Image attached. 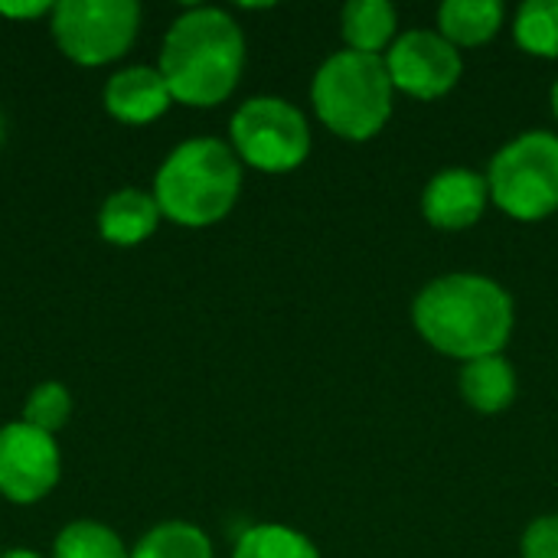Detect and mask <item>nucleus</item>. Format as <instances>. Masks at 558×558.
<instances>
[{
    "label": "nucleus",
    "instance_id": "1",
    "mask_svg": "<svg viewBox=\"0 0 558 558\" xmlns=\"http://www.w3.org/2000/svg\"><path fill=\"white\" fill-rule=\"evenodd\" d=\"M415 330L438 353L471 363L504 353L513 333V298L487 275L454 271L428 281L412 304Z\"/></svg>",
    "mask_w": 558,
    "mask_h": 558
},
{
    "label": "nucleus",
    "instance_id": "2",
    "mask_svg": "<svg viewBox=\"0 0 558 558\" xmlns=\"http://www.w3.org/2000/svg\"><path fill=\"white\" fill-rule=\"evenodd\" d=\"M157 69L173 101L213 108L226 101L242 78L245 36L226 10L193 7L170 23Z\"/></svg>",
    "mask_w": 558,
    "mask_h": 558
},
{
    "label": "nucleus",
    "instance_id": "3",
    "mask_svg": "<svg viewBox=\"0 0 558 558\" xmlns=\"http://www.w3.org/2000/svg\"><path fill=\"white\" fill-rule=\"evenodd\" d=\"M242 193V160L216 137H193L170 150L154 177L160 216L177 226H213L226 219Z\"/></svg>",
    "mask_w": 558,
    "mask_h": 558
},
{
    "label": "nucleus",
    "instance_id": "4",
    "mask_svg": "<svg viewBox=\"0 0 558 558\" xmlns=\"http://www.w3.org/2000/svg\"><path fill=\"white\" fill-rule=\"evenodd\" d=\"M396 85L383 56L340 49L314 75L311 101L317 118L343 141H369L392 118Z\"/></svg>",
    "mask_w": 558,
    "mask_h": 558
},
{
    "label": "nucleus",
    "instance_id": "5",
    "mask_svg": "<svg viewBox=\"0 0 558 558\" xmlns=\"http://www.w3.org/2000/svg\"><path fill=\"white\" fill-rule=\"evenodd\" d=\"M490 199L520 222L558 213V134L526 131L504 144L487 170Z\"/></svg>",
    "mask_w": 558,
    "mask_h": 558
},
{
    "label": "nucleus",
    "instance_id": "6",
    "mask_svg": "<svg viewBox=\"0 0 558 558\" xmlns=\"http://www.w3.org/2000/svg\"><path fill=\"white\" fill-rule=\"evenodd\" d=\"M229 131L235 157L265 173L298 170L311 154L307 118L301 114V108L275 95H258L239 105Z\"/></svg>",
    "mask_w": 558,
    "mask_h": 558
},
{
    "label": "nucleus",
    "instance_id": "7",
    "mask_svg": "<svg viewBox=\"0 0 558 558\" xmlns=\"http://www.w3.org/2000/svg\"><path fill=\"white\" fill-rule=\"evenodd\" d=\"M141 26L134 0H62L52 7V39L78 65L121 59Z\"/></svg>",
    "mask_w": 558,
    "mask_h": 558
},
{
    "label": "nucleus",
    "instance_id": "8",
    "mask_svg": "<svg viewBox=\"0 0 558 558\" xmlns=\"http://www.w3.org/2000/svg\"><path fill=\"white\" fill-rule=\"evenodd\" d=\"M383 59L396 92L422 101L448 95L464 72L458 46H451L438 29H405L396 36Z\"/></svg>",
    "mask_w": 558,
    "mask_h": 558
},
{
    "label": "nucleus",
    "instance_id": "9",
    "mask_svg": "<svg viewBox=\"0 0 558 558\" xmlns=\"http://www.w3.org/2000/svg\"><path fill=\"white\" fill-rule=\"evenodd\" d=\"M62 458L52 435L10 422L0 428V494L10 504H36L59 484Z\"/></svg>",
    "mask_w": 558,
    "mask_h": 558
},
{
    "label": "nucleus",
    "instance_id": "10",
    "mask_svg": "<svg viewBox=\"0 0 558 558\" xmlns=\"http://www.w3.org/2000/svg\"><path fill=\"white\" fill-rule=\"evenodd\" d=\"M490 199L487 177L468 167H448L435 173L422 193V216L441 232H461L481 222Z\"/></svg>",
    "mask_w": 558,
    "mask_h": 558
},
{
    "label": "nucleus",
    "instance_id": "11",
    "mask_svg": "<svg viewBox=\"0 0 558 558\" xmlns=\"http://www.w3.org/2000/svg\"><path fill=\"white\" fill-rule=\"evenodd\" d=\"M170 101L173 95L160 69L150 65H128L114 72L105 85V108L124 124H150L170 108Z\"/></svg>",
    "mask_w": 558,
    "mask_h": 558
},
{
    "label": "nucleus",
    "instance_id": "12",
    "mask_svg": "<svg viewBox=\"0 0 558 558\" xmlns=\"http://www.w3.org/2000/svg\"><path fill=\"white\" fill-rule=\"evenodd\" d=\"M157 222H160V206L154 193L134 186L111 193L98 213V232L111 245H141L144 239L154 235Z\"/></svg>",
    "mask_w": 558,
    "mask_h": 558
},
{
    "label": "nucleus",
    "instance_id": "13",
    "mask_svg": "<svg viewBox=\"0 0 558 558\" xmlns=\"http://www.w3.org/2000/svg\"><path fill=\"white\" fill-rule=\"evenodd\" d=\"M458 386H461L464 402L474 412L497 415V412L510 409L517 399V369L504 353L481 356V360H471L461 366Z\"/></svg>",
    "mask_w": 558,
    "mask_h": 558
},
{
    "label": "nucleus",
    "instance_id": "14",
    "mask_svg": "<svg viewBox=\"0 0 558 558\" xmlns=\"http://www.w3.org/2000/svg\"><path fill=\"white\" fill-rule=\"evenodd\" d=\"M399 16L389 0H353L340 10V33L347 49L379 56L396 43Z\"/></svg>",
    "mask_w": 558,
    "mask_h": 558
},
{
    "label": "nucleus",
    "instance_id": "15",
    "mask_svg": "<svg viewBox=\"0 0 558 558\" xmlns=\"http://www.w3.org/2000/svg\"><path fill=\"white\" fill-rule=\"evenodd\" d=\"M504 26L500 0H445L438 10V33L451 46H484Z\"/></svg>",
    "mask_w": 558,
    "mask_h": 558
},
{
    "label": "nucleus",
    "instance_id": "16",
    "mask_svg": "<svg viewBox=\"0 0 558 558\" xmlns=\"http://www.w3.org/2000/svg\"><path fill=\"white\" fill-rule=\"evenodd\" d=\"M131 558H213V543L199 526L170 520L154 526L134 546Z\"/></svg>",
    "mask_w": 558,
    "mask_h": 558
},
{
    "label": "nucleus",
    "instance_id": "17",
    "mask_svg": "<svg viewBox=\"0 0 558 558\" xmlns=\"http://www.w3.org/2000/svg\"><path fill=\"white\" fill-rule=\"evenodd\" d=\"M232 558H320V553L298 530L278 523H258L239 536Z\"/></svg>",
    "mask_w": 558,
    "mask_h": 558
},
{
    "label": "nucleus",
    "instance_id": "18",
    "mask_svg": "<svg viewBox=\"0 0 558 558\" xmlns=\"http://www.w3.org/2000/svg\"><path fill=\"white\" fill-rule=\"evenodd\" d=\"M513 36L520 49L558 59V0H526L513 16Z\"/></svg>",
    "mask_w": 558,
    "mask_h": 558
},
{
    "label": "nucleus",
    "instance_id": "19",
    "mask_svg": "<svg viewBox=\"0 0 558 558\" xmlns=\"http://www.w3.org/2000/svg\"><path fill=\"white\" fill-rule=\"evenodd\" d=\"M52 558H131L114 530L95 520H75L56 536Z\"/></svg>",
    "mask_w": 558,
    "mask_h": 558
},
{
    "label": "nucleus",
    "instance_id": "20",
    "mask_svg": "<svg viewBox=\"0 0 558 558\" xmlns=\"http://www.w3.org/2000/svg\"><path fill=\"white\" fill-rule=\"evenodd\" d=\"M69 415H72V396H69V389L62 383H39L29 392L20 422L39 428L46 435H56L69 422Z\"/></svg>",
    "mask_w": 558,
    "mask_h": 558
},
{
    "label": "nucleus",
    "instance_id": "21",
    "mask_svg": "<svg viewBox=\"0 0 558 558\" xmlns=\"http://www.w3.org/2000/svg\"><path fill=\"white\" fill-rule=\"evenodd\" d=\"M520 553L523 558H558V517L533 520L523 533Z\"/></svg>",
    "mask_w": 558,
    "mask_h": 558
},
{
    "label": "nucleus",
    "instance_id": "22",
    "mask_svg": "<svg viewBox=\"0 0 558 558\" xmlns=\"http://www.w3.org/2000/svg\"><path fill=\"white\" fill-rule=\"evenodd\" d=\"M56 3L46 0H33V3H0V16H13V20H36L43 13H52Z\"/></svg>",
    "mask_w": 558,
    "mask_h": 558
},
{
    "label": "nucleus",
    "instance_id": "23",
    "mask_svg": "<svg viewBox=\"0 0 558 558\" xmlns=\"http://www.w3.org/2000/svg\"><path fill=\"white\" fill-rule=\"evenodd\" d=\"M0 558H43V556H36V553H29V549H10V553H3Z\"/></svg>",
    "mask_w": 558,
    "mask_h": 558
},
{
    "label": "nucleus",
    "instance_id": "24",
    "mask_svg": "<svg viewBox=\"0 0 558 558\" xmlns=\"http://www.w3.org/2000/svg\"><path fill=\"white\" fill-rule=\"evenodd\" d=\"M553 114H556V118H558V82H556V85H553Z\"/></svg>",
    "mask_w": 558,
    "mask_h": 558
},
{
    "label": "nucleus",
    "instance_id": "25",
    "mask_svg": "<svg viewBox=\"0 0 558 558\" xmlns=\"http://www.w3.org/2000/svg\"><path fill=\"white\" fill-rule=\"evenodd\" d=\"M0 141H3V114H0Z\"/></svg>",
    "mask_w": 558,
    "mask_h": 558
}]
</instances>
